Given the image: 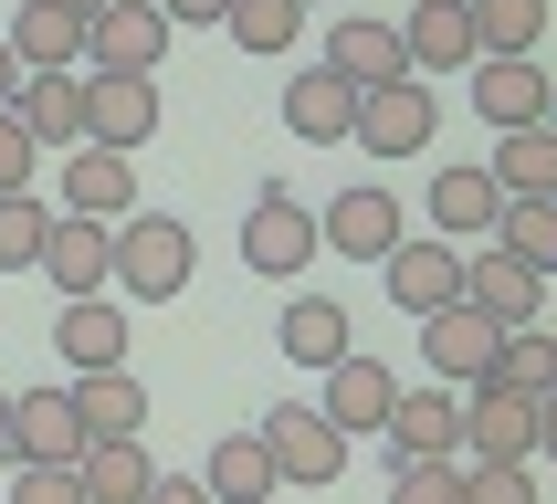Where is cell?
Instances as JSON below:
<instances>
[{
  "mask_svg": "<svg viewBox=\"0 0 557 504\" xmlns=\"http://www.w3.org/2000/svg\"><path fill=\"white\" fill-rule=\"evenodd\" d=\"M53 11H85V22H95V11H106V0H53Z\"/></svg>",
  "mask_w": 557,
  "mask_h": 504,
  "instance_id": "cell-43",
  "label": "cell"
},
{
  "mask_svg": "<svg viewBox=\"0 0 557 504\" xmlns=\"http://www.w3.org/2000/svg\"><path fill=\"white\" fill-rule=\"evenodd\" d=\"M221 11H232V0H158V22L180 32V22H221Z\"/></svg>",
  "mask_w": 557,
  "mask_h": 504,
  "instance_id": "cell-40",
  "label": "cell"
},
{
  "mask_svg": "<svg viewBox=\"0 0 557 504\" xmlns=\"http://www.w3.org/2000/svg\"><path fill=\"white\" fill-rule=\"evenodd\" d=\"M495 211H505V189L484 179V168H442L432 179V242H484V231H495Z\"/></svg>",
  "mask_w": 557,
  "mask_h": 504,
  "instance_id": "cell-25",
  "label": "cell"
},
{
  "mask_svg": "<svg viewBox=\"0 0 557 504\" xmlns=\"http://www.w3.org/2000/svg\"><path fill=\"white\" fill-rule=\"evenodd\" d=\"M495 346H505V326H484L473 305L421 315V357H432V378H442V389H473V378L495 368Z\"/></svg>",
  "mask_w": 557,
  "mask_h": 504,
  "instance_id": "cell-16",
  "label": "cell"
},
{
  "mask_svg": "<svg viewBox=\"0 0 557 504\" xmlns=\"http://www.w3.org/2000/svg\"><path fill=\"white\" fill-rule=\"evenodd\" d=\"M463 22H473V63H484V53L516 63V53L547 42V0H463Z\"/></svg>",
  "mask_w": 557,
  "mask_h": 504,
  "instance_id": "cell-30",
  "label": "cell"
},
{
  "mask_svg": "<svg viewBox=\"0 0 557 504\" xmlns=\"http://www.w3.org/2000/svg\"><path fill=\"white\" fill-rule=\"evenodd\" d=\"M463 504H536V463H463Z\"/></svg>",
  "mask_w": 557,
  "mask_h": 504,
  "instance_id": "cell-36",
  "label": "cell"
},
{
  "mask_svg": "<svg viewBox=\"0 0 557 504\" xmlns=\"http://www.w3.org/2000/svg\"><path fill=\"white\" fill-rule=\"evenodd\" d=\"M243 263H252V274H274V284L315 263V211L295 200V189H274V179L252 189V220H243Z\"/></svg>",
  "mask_w": 557,
  "mask_h": 504,
  "instance_id": "cell-2",
  "label": "cell"
},
{
  "mask_svg": "<svg viewBox=\"0 0 557 504\" xmlns=\"http://www.w3.org/2000/svg\"><path fill=\"white\" fill-rule=\"evenodd\" d=\"M484 179L505 200H557V126H516L495 158H484Z\"/></svg>",
  "mask_w": 557,
  "mask_h": 504,
  "instance_id": "cell-29",
  "label": "cell"
},
{
  "mask_svg": "<svg viewBox=\"0 0 557 504\" xmlns=\"http://www.w3.org/2000/svg\"><path fill=\"white\" fill-rule=\"evenodd\" d=\"M484 242H495L505 263H527V274H547V263H557V200H505Z\"/></svg>",
  "mask_w": 557,
  "mask_h": 504,
  "instance_id": "cell-32",
  "label": "cell"
},
{
  "mask_svg": "<svg viewBox=\"0 0 557 504\" xmlns=\"http://www.w3.org/2000/svg\"><path fill=\"white\" fill-rule=\"evenodd\" d=\"M379 274H389V305H400V315H442V305H463V252H453V242H400Z\"/></svg>",
  "mask_w": 557,
  "mask_h": 504,
  "instance_id": "cell-19",
  "label": "cell"
},
{
  "mask_svg": "<svg viewBox=\"0 0 557 504\" xmlns=\"http://www.w3.org/2000/svg\"><path fill=\"white\" fill-rule=\"evenodd\" d=\"M11 504H85L74 463H11Z\"/></svg>",
  "mask_w": 557,
  "mask_h": 504,
  "instance_id": "cell-37",
  "label": "cell"
},
{
  "mask_svg": "<svg viewBox=\"0 0 557 504\" xmlns=\"http://www.w3.org/2000/svg\"><path fill=\"white\" fill-rule=\"evenodd\" d=\"M295 11H306V0H295Z\"/></svg>",
  "mask_w": 557,
  "mask_h": 504,
  "instance_id": "cell-44",
  "label": "cell"
},
{
  "mask_svg": "<svg viewBox=\"0 0 557 504\" xmlns=\"http://www.w3.org/2000/svg\"><path fill=\"white\" fill-rule=\"evenodd\" d=\"M22 74H85V11H53V0H22V22L0 32Z\"/></svg>",
  "mask_w": 557,
  "mask_h": 504,
  "instance_id": "cell-21",
  "label": "cell"
},
{
  "mask_svg": "<svg viewBox=\"0 0 557 504\" xmlns=\"http://www.w3.org/2000/svg\"><path fill=\"white\" fill-rule=\"evenodd\" d=\"M389 400H400V378L379 368V357H358V346H347L337 368H326L315 420H326V431H389Z\"/></svg>",
  "mask_w": 557,
  "mask_h": 504,
  "instance_id": "cell-17",
  "label": "cell"
},
{
  "mask_svg": "<svg viewBox=\"0 0 557 504\" xmlns=\"http://www.w3.org/2000/svg\"><path fill=\"white\" fill-rule=\"evenodd\" d=\"M536 441H547V410L536 400H505L484 378L463 389V463H536Z\"/></svg>",
  "mask_w": 557,
  "mask_h": 504,
  "instance_id": "cell-4",
  "label": "cell"
},
{
  "mask_svg": "<svg viewBox=\"0 0 557 504\" xmlns=\"http://www.w3.org/2000/svg\"><path fill=\"white\" fill-rule=\"evenodd\" d=\"M432 126H442V105H432V85H369L358 94V126H347V137H358V148L369 158H421L432 148Z\"/></svg>",
  "mask_w": 557,
  "mask_h": 504,
  "instance_id": "cell-6",
  "label": "cell"
},
{
  "mask_svg": "<svg viewBox=\"0 0 557 504\" xmlns=\"http://www.w3.org/2000/svg\"><path fill=\"white\" fill-rule=\"evenodd\" d=\"M74 452H85L74 389H11V452L0 463H74Z\"/></svg>",
  "mask_w": 557,
  "mask_h": 504,
  "instance_id": "cell-14",
  "label": "cell"
},
{
  "mask_svg": "<svg viewBox=\"0 0 557 504\" xmlns=\"http://www.w3.org/2000/svg\"><path fill=\"white\" fill-rule=\"evenodd\" d=\"M200 494L211 504H274V452H263V431H221L211 441V463H200Z\"/></svg>",
  "mask_w": 557,
  "mask_h": 504,
  "instance_id": "cell-23",
  "label": "cell"
},
{
  "mask_svg": "<svg viewBox=\"0 0 557 504\" xmlns=\"http://www.w3.org/2000/svg\"><path fill=\"white\" fill-rule=\"evenodd\" d=\"M484 389H505V400H536V410H557V357H547V337H536V326H516V337L495 346Z\"/></svg>",
  "mask_w": 557,
  "mask_h": 504,
  "instance_id": "cell-31",
  "label": "cell"
},
{
  "mask_svg": "<svg viewBox=\"0 0 557 504\" xmlns=\"http://www.w3.org/2000/svg\"><path fill=\"white\" fill-rule=\"evenodd\" d=\"M400 63H410V85H432V74H473V22H463V0H400Z\"/></svg>",
  "mask_w": 557,
  "mask_h": 504,
  "instance_id": "cell-7",
  "label": "cell"
},
{
  "mask_svg": "<svg viewBox=\"0 0 557 504\" xmlns=\"http://www.w3.org/2000/svg\"><path fill=\"white\" fill-rule=\"evenodd\" d=\"M32 168H42V148H32V137H22V116L0 105V200H11V189H32Z\"/></svg>",
  "mask_w": 557,
  "mask_h": 504,
  "instance_id": "cell-38",
  "label": "cell"
},
{
  "mask_svg": "<svg viewBox=\"0 0 557 504\" xmlns=\"http://www.w3.org/2000/svg\"><path fill=\"white\" fill-rule=\"evenodd\" d=\"M42 231H53V211H42L32 189H11V200H0V274H32V263H42Z\"/></svg>",
  "mask_w": 557,
  "mask_h": 504,
  "instance_id": "cell-34",
  "label": "cell"
},
{
  "mask_svg": "<svg viewBox=\"0 0 557 504\" xmlns=\"http://www.w3.org/2000/svg\"><path fill=\"white\" fill-rule=\"evenodd\" d=\"M63 389H74V420H85V441H148V389H137V368L63 378Z\"/></svg>",
  "mask_w": 557,
  "mask_h": 504,
  "instance_id": "cell-22",
  "label": "cell"
},
{
  "mask_svg": "<svg viewBox=\"0 0 557 504\" xmlns=\"http://www.w3.org/2000/svg\"><path fill=\"white\" fill-rule=\"evenodd\" d=\"M53 346H63V368H74V378L126 368V305H116V294H85V305H63V315H53Z\"/></svg>",
  "mask_w": 557,
  "mask_h": 504,
  "instance_id": "cell-20",
  "label": "cell"
},
{
  "mask_svg": "<svg viewBox=\"0 0 557 504\" xmlns=\"http://www.w3.org/2000/svg\"><path fill=\"white\" fill-rule=\"evenodd\" d=\"M389 504H463V463H389Z\"/></svg>",
  "mask_w": 557,
  "mask_h": 504,
  "instance_id": "cell-35",
  "label": "cell"
},
{
  "mask_svg": "<svg viewBox=\"0 0 557 504\" xmlns=\"http://www.w3.org/2000/svg\"><path fill=\"white\" fill-rule=\"evenodd\" d=\"M158 53H169L158 0H106L85 22V74H158Z\"/></svg>",
  "mask_w": 557,
  "mask_h": 504,
  "instance_id": "cell-8",
  "label": "cell"
},
{
  "mask_svg": "<svg viewBox=\"0 0 557 504\" xmlns=\"http://www.w3.org/2000/svg\"><path fill=\"white\" fill-rule=\"evenodd\" d=\"M389 463H463V400L453 389H400L389 400Z\"/></svg>",
  "mask_w": 557,
  "mask_h": 504,
  "instance_id": "cell-12",
  "label": "cell"
},
{
  "mask_svg": "<svg viewBox=\"0 0 557 504\" xmlns=\"http://www.w3.org/2000/svg\"><path fill=\"white\" fill-rule=\"evenodd\" d=\"M463 305L484 315V326H505V337H516V326H536V315H547V274H527V263H505V252L484 242V252H463Z\"/></svg>",
  "mask_w": 557,
  "mask_h": 504,
  "instance_id": "cell-10",
  "label": "cell"
},
{
  "mask_svg": "<svg viewBox=\"0 0 557 504\" xmlns=\"http://www.w3.org/2000/svg\"><path fill=\"white\" fill-rule=\"evenodd\" d=\"M11 94H22V63H11V42H0V105H11Z\"/></svg>",
  "mask_w": 557,
  "mask_h": 504,
  "instance_id": "cell-41",
  "label": "cell"
},
{
  "mask_svg": "<svg viewBox=\"0 0 557 504\" xmlns=\"http://www.w3.org/2000/svg\"><path fill=\"white\" fill-rule=\"evenodd\" d=\"M158 137V85L148 74H85V148L137 158Z\"/></svg>",
  "mask_w": 557,
  "mask_h": 504,
  "instance_id": "cell-9",
  "label": "cell"
},
{
  "mask_svg": "<svg viewBox=\"0 0 557 504\" xmlns=\"http://www.w3.org/2000/svg\"><path fill=\"white\" fill-rule=\"evenodd\" d=\"M0 452H11V389H0Z\"/></svg>",
  "mask_w": 557,
  "mask_h": 504,
  "instance_id": "cell-42",
  "label": "cell"
},
{
  "mask_svg": "<svg viewBox=\"0 0 557 504\" xmlns=\"http://www.w3.org/2000/svg\"><path fill=\"white\" fill-rule=\"evenodd\" d=\"M189 263H200V242H189V220H169V211H126L116 231H106V284H116L126 305H169L189 284Z\"/></svg>",
  "mask_w": 557,
  "mask_h": 504,
  "instance_id": "cell-1",
  "label": "cell"
},
{
  "mask_svg": "<svg viewBox=\"0 0 557 504\" xmlns=\"http://www.w3.org/2000/svg\"><path fill=\"white\" fill-rule=\"evenodd\" d=\"M148 441H85L74 452V494L85 504H148Z\"/></svg>",
  "mask_w": 557,
  "mask_h": 504,
  "instance_id": "cell-27",
  "label": "cell"
},
{
  "mask_svg": "<svg viewBox=\"0 0 557 504\" xmlns=\"http://www.w3.org/2000/svg\"><path fill=\"white\" fill-rule=\"evenodd\" d=\"M284 126H295L306 148H337L347 126H358V94H347L337 74H326V63H306V74L284 85Z\"/></svg>",
  "mask_w": 557,
  "mask_h": 504,
  "instance_id": "cell-26",
  "label": "cell"
},
{
  "mask_svg": "<svg viewBox=\"0 0 557 504\" xmlns=\"http://www.w3.org/2000/svg\"><path fill=\"white\" fill-rule=\"evenodd\" d=\"M326 74H337L347 94H369V85H400L410 63H400V32H389V11H347V22L326 32Z\"/></svg>",
  "mask_w": 557,
  "mask_h": 504,
  "instance_id": "cell-15",
  "label": "cell"
},
{
  "mask_svg": "<svg viewBox=\"0 0 557 504\" xmlns=\"http://www.w3.org/2000/svg\"><path fill=\"white\" fill-rule=\"evenodd\" d=\"M11 116H22V137L42 158L85 148V74H22V94H11Z\"/></svg>",
  "mask_w": 557,
  "mask_h": 504,
  "instance_id": "cell-18",
  "label": "cell"
},
{
  "mask_svg": "<svg viewBox=\"0 0 557 504\" xmlns=\"http://www.w3.org/2000/svg\"><path fill=\"white\" fill-rule=\"evenodd\" d=\"M473 105H484V126L495 137H516V126H547L557 116V85H547V63L536 53H516V63H473Z\"/></svg>",
  "mask_w": 557,
  "mask_h": 504,
  "instance_id": "cell-11",
  "label": "cell"
},
{
  "mask_svg": "<svg viewBox=\"0 0 557 504\" xmlns=\"http://www.w3.org/2000/svg\"><path fill=\"white\" fill-rule=\"evenodd\" d=\"M221 32H232V42H243V53H295V42H306V11H295V0H232V11H221Z\"/></svg>",
  "mask_w": 557,
  "mask_h": 504,
  "instance_id": "cell-33",
  "label": "cell"
},
{
  "mask_svg": "<svg viewBox=\"0 0 557 504\" xmlns=\"http://www.w3.org/2000/svg\"><path fill=\"white\" fill-rule=\"evenodd\" d=\"M148 504H211V494H200V472H158Z\"/></svg>",
  "mask_w": 557,
  "mask_h": 504,
  "instance_id": "cell-39",
  "label": "cell"
},
{
  "mask_svg": "<svg viewBox=\"0 0 557 504\" xmlns=\"http://www.w3.org/2000/svg\"><path fill=\"white\" fill-rule=\"evenodd\" d=\"M32 274H53L63 305L106 294V220H63V211H53V231H42V263H32Z\"/></svg>",
  "mask_w": 557,
  "mask_h": 504,
  "instance_id": "cell-24",
  "label": "cell"
},
{
  "mask_svg": "<svg viewBox=\"0 0 557 504\" xmlns=\"http://www.w3.org/2000/svg\"><path fill=\"white\" fill-rule=\"evenodd\" d=\"M274 346L295 357V368H337V357H347V305H337V294H295L284 326H274Z\"/></svg>",
  "mask_w": 557,
  "mask_h": 504,
  "instance_id": "cell-28",
  "label": "cell"
},
{
  "mask_svg": "<svg viewBox=\"0 0 557 504\" xmlns=\"http://www.w3.org/2000/svg\"><path fill=\"white\" fill-rule=\"evenodd\" d=\"M252 431H263V452H274V483H337V472H347V431H326L306 400L263 410Z\"/></svg>",
  "mask_w": 557,
  "mask_h": 504,
  "instance_id": "cell-5",
  "label": "cell"
},
{
  "mask_svg": "<svg viewBox=\"0 0 557 504\" xmlns=\"http://www.w3.org/2000/svg\"><path fill=\"white\" fill-rule=\"evenodd\" d=\"M137 211V158H116V148H63V220H116Z\"/></svg>",
  "mask_w": 557,
  "mask_h": 504,
  "instance_id": "cell-13",
  "label": "cell"
},
{
  "mask_svg": "<svg viewBox=\"0 0 557 504\" xmlns=\"http://www.w3.org/2000/svg\"><path fill=\"white\" fill-rule=\"evenodd\" d=\"M315 252H358V263H389L400 252V200L379 179H347L326 211H315Z\"/></svg>",
  "mask_w": 557,
  "mask_h": 504,
  "instance_id": "cell-3",
  "label": "cell"
}]
</instances>
